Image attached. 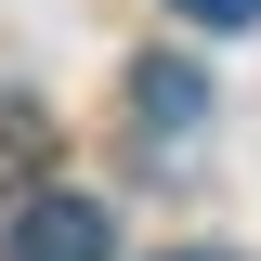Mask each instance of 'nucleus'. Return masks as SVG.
Wrapping results in <instances>:
<instances>
[{
    "label": "nucleus",
    "instance_id": "f257e3e1",
    "mask_svg": "<svg viewBox=\"0 0 261 261\" xmlns=\"http://www.w3.org/2000/svg\"><path fill=\"white\" fill-rule=\"evenodd\" d=\"M0 261H118V222H105V196L39 183L27 209H13V235H0Z\"/></svg>",
    "mask_w": 261,
    "mask_h": 261
},
{
    "label": "nucleus",
    "instance_id": "f03ea898",
    "mask_svg": "<svg viewBox=\"0 0 261 261\" xmlns=\"http://www.w3.org/2000/svg\"><path fill=\"white\" fill-rule=\"evenodd\" d=\"M130 92H144V130H157V144H196V130H209V79H196V65L144 53V65H130Z\"/></svg>",
    "mask_w": 261,
    "mask_h": 261
},
{
    "label": "nucleus",
    "instance_id": "7ed1b4c3",
    "mask_svg": "<svg viewBox=\"0 0 261 261\" xmlns=\"http://www.w3.org/2000/svg\"><path fill=\"white\" fill-rule=\"evenodd\" d=\"M183 27H261V0H170Z\"/></svg>",
    "mask_w": 261,
    "mask_h": 261
},
{
    "label": "nucleus",
    "instance_id": "20e7f679",
    "mask_svg": "<svg viewBox=\"0 0 261 261\" xmlns=\"http://www.w3.org/2000/svg\"><path fill=\"white\" fill-rule=\"evenodd\" d=\"M157 261H235V248H157Z\"/></svg>",
    "mask_w": 261,
    "mask_h": 261
}]
</instances>
